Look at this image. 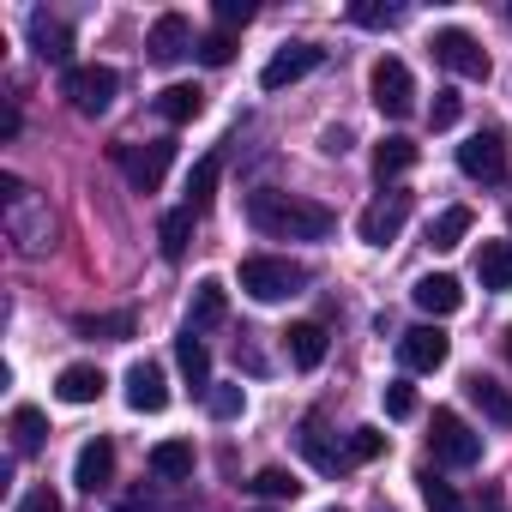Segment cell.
Returning a JSON list of instances; mask_svg holds the SVG:
<instances>
[{
  "label": "cell",
  "instance_id": "cell-1",
  "mask_svg": "<svg viewBox=\"0 0 512 512\" xmlns=\"http://www.w3.org/2000/svg\"><path fill=\"white\" fill-rule=\"evenodd\" d=\"M247 223L260 235H272V241H326L338 229V217L326 205L296 199V193H272V187L247 193Z\"/></svg>",
  "mask_w": 512,
  "mask_h": 512
},
{
  "label": "cell",
  "instance_id": "cell-2",
  "mask_svg": "<svg viewBox=\"0 0 512 512\" xmlns=\"http://www.w3.org/2000/svg\"><path fill=\"white\" fill-rule=\"evenodd\" d=\"M0 199H7V235L19 241L25 260H43L55 247V217H49V199H37L19 175H0Z\"/></svg>",
  "mask_w": 512,
  "mask_h": 512
},
{
  "label": "cell",
  "instance_id": "cell-3",
  "mask_svg": "<svg viewBox=\"0 0 512 512\" xmlns=\"http://www.w3.org/2000/svg\"><path fill=\"white\" fill-rule=\"evenodd\" d=\"M241 290L253 302H290L308 290V266L278 260V253H253V260H241Z\"/></svg>",
  "mask_w": 512,
  "mask_h": 512
},
{
  "label": "cell",
  "instance_id": "cell-4",
  "mask_svg": "<svg viewBox=\"0 0 512 512\" xmlns=\"http://www.w3.org/2000/svg\"><path fill=\"white\" fill-rule=\"evenodd\" d=\"M115 163H121V175H127L139 193H157V187H163V175H169V163H175V145H169V139L115 145Z\"/></svg>",
  "mask_w": 512,
  "mask_h": 512
},
{
  "label": "cell",
  "instance_id": "cell-5",
  "mask_svg": "<svg viewBox=\"0 0 512 512\" xmlns=\"http://www.w3.org/2000/svg\"><path fill=\"white\" fill-rule=\"evenodd\" d=\"M434 458L440 464H452V470H470L476 458H482V434L458 416V410H434Z\"/></svg>",
  "mask_w": 512,
  "mask_h": 512
},
{
  "label": "cell",
  "instance_id": "cell-6",
  "mask_svg": "<svg viewBox=\"0 0 512 512\" xmlns=\"http://www.w3.org/2000/svg\"><path fill=\"white\" fill-rule=\"evenodd\" d=\"M115 91H121L115 67H73V73H61V97H67L79 115H103V109L115 103Z\"/></svg>",
  "mask_w": 512,
  "mask_h": 512
},
{
  "label": "cell",
  "instance_id": "cell-7",
  "mask_svg": "<svg viewBox=\"0 0 512 512\" xmlns=\"http://www.w3.org/2000/svg\"><path fill=\"white\" fill-rule=\"evenodd\" d=\"M434 61H440L446 73H458V79H488V49H482L470 31H458V25L434 31Z\"/></svg>",
  "mask_w": 512,
  "mask_h": 512
},
{
  "label": "cell",
  "instance_id": "cell-8",
  "mask_svg": "<svg viewBox=\"0 0 512 512\" xmlns=\"http://www.w3.org/2000/svg\"><path fill=\"white\" fill-rule=\"evenodd\" d=\"M374 109L380 115H392V121H404L410 109H416V79H410V67L398 61V55H386L380 67H374Z\"/></svg>",
  "mask_w": 512,
  "mask_h": 512
},
{
  "label": "cell",
  "instance_id": "cell-9",
  "mask_svg": "<svg viewBox=\"0 0 512 512\" xmlns=\"http://www.w3.org/2000/svg\"><path fill=\"white\" fill-rule=\"evenodd\" d=\"M458 169L470 181H482V187H500L506 181V145H500V133H470L458 145Z\"/></svg>",
  "mask_w": 512,
  "mask_h": 512
},
{
  "label": "cell",
  "instance_id": "cell-10",
  "mask_svg": "<svg viewBox=\"0 0 512 512\" xmlns=\"http://www.w3.org/2000/svg\"><path fill=\"white\" fill-rule=\"evenodd\" d=\"M404 223H410V193H398V187H392L386 199H374V205L362 211V223H356V229H362V241H368V247H386V241H398V229H404Z\"/></svg>",
  "mask_w": 512,
  "mask_h": 512
},
{
  "label": "cell",
  "instance_id": "cell-11",
  "mask_svg": "<svg viewBox=\"0 0 512 512\" xmlns=\"http://www.w3.org/2000/svg\"><path fill=\"white\" fill-rule=\"evenodd\" d=\"M398 356H404V368H410V374H434V368H446L452 338H446L440 326H410V332L398 338Z\"/></svg>",
  "mask_w": 512,
  "mask_h": 512
},
{
  "label": "cell",
  "instance_id": "cell-12",
  "mask_svg": "<svg viewBox=\"0 0 512 512\" xmlns=\"http://www.w3.org/2000/svg\"><path fill=\"white\" fill-rule=\"evenodd\" d=\"M326 61V49H314V43H290V49H278L272 61H266V73H260V85L266 91H284V85H296V79H308L314 67Z\"/></svg>",
  "mask_w": 512,
  "mask_h": 512
},
{
  "label": "cell",
  "instance_id": "cell-13",
  "mask_svg": "<svg viewBox=\"0 0 512 512\" xmlns=\"http://www.w3.org/2000/svg\"><path fill=\"white\" fill-rule=\"evenodd\" d=\"M127 410H139V416L169 410V380H163L157 362H133L127 368Z\"/></svg>",
  "mask_w": 512,
  "mask_h": 512
},
{
  "label": "cell",
  "instance_id": "cell-14",
  "mask_svg": "<svg viewBox=\"0 0 512 512\" xmlns=\"http://www.w3.org/2000/svg\"><path fill=\"white\" fill-rule=\"evenodd\" d=\"M31 49H37L49 67L73 73V31H67L61 19H49V13H31Z\"/></svg>",
  "mask_w": 512,
  "mask_h": 512
},
{
  "label": "cell",
  "instance_id": "cell-15",
  "mask_svg": "<svg viewBox=\"0 0 512 512\" xmlns=\"http://www.w3.org/2000/svg\"><path fill=\"white\" fill-rule=\"evenodd\" d=\"M145 49H151V61H157V67H175V61H181V55L193 49V25H187L181 13H163V19L151 25Z\"/></svg>",
  "mask_w": 512,
  "mask_h": 512
},
{
  "label": "cell",
  "instance_id": "cell-16",
  "mask_svg": "<svg viewBox=\"0 0 512 512\" xmlns=\"http://www.w3.org/2000/svg\"><path fill=\"white\" fill-rule=\"evenodd\" d=\"M410 302H416L422 314L446 320V314H458V308H464V290H458V278H452V272H428V278H416Z\"/></svg>",
  "mask_w": 512,
  "mask_h": 512
},
{
  "label": "cell",
  "instance_id": "cell-17",
  "mask_svg": "<svg viewBox=\"0 0 512 512\" xmlns=\"http://www.w3.org/2000/svg\"><path fill=\"white\" fill-rule=\"evenodd\" d=\"M296 446H302V452H308V464H314V470H326V476H338L344 464H356V458H350V446H332V440H326L320 416H308V422H302Z\"/></svg>",
  "mask_w": 512,
  "mask_h": 512
},
{
  "label": "cell",
  "instance_id": "cell-18",
  "mask_svg": "<svg viewBox=\"0 0 512 512\" xmlns=\"http://www.w3.org/2000/svg\"><path fill=\"white\" fill-rule=\"evenodd\" d=\"M109 476H115V446L97 434V440H85V446H79V458H73V482H79L85 494H97Z\"/></svg>",
  "mask_w": 512,
  "mask_h": 512
},
{
  "label": "cell",
  "instance_id": "cell-19",
  "mask_svg": "<svg viewBox=\"0 0 512 512\" xmlns=\"http://www.w3.org/2000/svg\"><path fill=\"white\" fill-rule=\"evenodd\" d=\"M103 368L97 362H73V368H61V380H55V392H61V404H97L103 398Z\"/></svg>",
  "mask_w": 512,
  "mask_h": 512
},
{
  "label": "cell",
  "instance_id": "cell-20",
  "mask_svg": "<svg viewBox=\"0 0 512 512\" xmlns=\"http://www.w3.org/2000/svg\"><path fill=\"white\" fill-rule=\"evenodd\" d=\"M223 314H229V296H223V284H217V278H199V290H193V308H187V332H211V326H223Z\"/></svg>",
  "mask_w": 512,
  "mask_h": 512
},
{
  "label": "cell",
  "instance_id": "cell-21",
  "mask_svg": "<svg viewBox=\"0 0 512 512\" xmlns=\"http://www.w3.org/2000/svg\"><path fill=\"white\" fill-rule=\"evenodd\" d=\"M476 278H482V290H512V241H482L476 247Z\"/></svg>",
  "mask_w": 512,
  "mask_h": 512
},
{
  "label": "cell",
  "instance_id": "cell-22",
  "mask_svg": "<svg viewBox=\"0 0 512 512\" xmlns=\"http://www.w3.org/2000/svg\"><path fill=\"white\" fill-rule=\"evenodd\" d=\"M284 344H290V362H296L302 374L326 362V326H314V320H302V326H290V332H284Z\"/></svg>",
  "mask_w": 512,
  "mask_h": 512
},
{
  "label": "cell",
  "instance_id": "cell-23",
  "mask_svg": "<svg viewBox=\"0 0 512 512\" xmlns=\"http://www.w3.org/2000/svg\"><path fill=\"white\" fill-rule=\"evenodd\" d=\"M175 362H181V374H187L193 392H211V350L199 344V332H181L175 338Z\"/></svg>",
  "mask_w": 512,
  "mask_h": 512
},
{
  "label": "cell",
  "instance_id": "cell-24",
  "mask_svg": "<svg viewBox=\"0 0 512 512\" xmlns=\"http://www.w3.org/2000/svg\"><path fill=\"white\" fill-rule=\"evenodd\" d=\"M464 392H470V398L482 404V416H488V422L512 428V392H506L500 380H488V374H470V380H464Z\"/></svg>",
  "mask_w": 512,
  "mask_h": 512
},
{
  "label": "cell",
  "instance_id": "cell-25",
  "mask_svg": "<svg viewBox=\"0 0 512 512\" xmlns=\"http://www.w3.org/2000/svg\"><path fill=\"white\" fill-rule=\"evenodd\" d=\"M157 115L175 121V127H187V121L205 115V91H199V85H169V91L157 97Z\"/></svg>",
  "mask_w": 512,
  "mask_h": 512
},
{
  "label": "cell",
  "instance_id": "cell-26",
  "mask_svg": "<svg viewBox=\"0 0 512 512\" xmlns=\"http://www.w3.org/2000/svg\"><path fill=\"white\" fill-rule=\"evenodd\" d=\"M470 223H476V217H470V205H446V211L428 223V247H434V253H452V247L470 235Z\"/></svg>",
  "mask_w": 512,
  "mask_h": 512
},
{
  "label": "cell",
  "instance_id": "cell-27",
  "mask_svg": "<svg viewBox=\"0 0 512 512\" xmlns=\"http://www.w3.org/2000/svg\"><path fill=\"white\" fill-rule=\"evenodd\" d=\"M410 163H416V145H410L404 133H392V139H380V145H374V175H380V181L404 175Z\"/></svg>",
  "mask_w": 512,
  "mask_h": 512
},
{
  "label": "cell",
  "instance_id": "cell-28",
  "mask_svg": "<svg viewBox=\"0 0 512 512\" xmlns=\"http://www.w3.org/2000/svg\"><path fill=\"white\" fill-rule=\"evenodd\" d=\"M151 470H157L163 482L193 476V446H187V440H163V446H151Z\"/></svg>",
  "mask_w": 512,
  "mask_h": 512
},
{
  "label": "cell",
  "instance_id": "cell-29",
  "mask_svg": "<svg viewBox=\"0 0 512 512\" xmlns=\"http://www.w3.org/2000/svg\"><path fill=\"white\" fill-rule=\"evenodd\" d=\"M193 217H199V211H187V205H181V211H169V217L157 223V241H163V260H181V253H187V241H193Z\"/></svg>",
  "mask_w": 512,
  "mask_h": 512
},
{
  "label": "cell",
  "instance_id": "cell-30",
  "mask_svg": "<svg viewBox=\"0 0 512 512\" xmlns=\"http://www.w3.org/2000/svg\"><path fill=\"white\" fill-rule=\"evenodd\" d=\"M43 440H49V422H43V410L19 404V410H13V452H43Z\"/></svg>",
  "mask_w": 512,
  "mask_h": 512
},
{
  "label": "cell",
  "instance_id": "cell-31",
  "mask_svg": "<svg viewBox=\"0 0 512 512\" xmlns=\"http://www.w3.org/2000/svg\"><path fill=\"white\" fill-rule=\"evenodd\" d=\"M211 193H217V157H199L193 175H187V211H205Z\"/></svg>",
  "mask_w": 512,
  "mask_h": 512
},
{
  "label": "cell",
  "instance_id": "cell-32",
  "mask_svg": "<svg viewBox=\"0 0 512 512\" xmlns=\"http://www.w3.org/2000/svg\"><path fill=\"white\" fill-rule=\"evenodd\" d=\"M139 320L133 314H85L79 320V338H133Z\"/></svg>",
  "mask_w": 512,
  "mask_h": 512
},
{
  "label": "cell",
  "instance_id": "cell-33",
  "mask_svg": "<svg viewBox=\"0 0 512 512\" xmlns=\"http://www.w3.org/2000/svg\"><path fill=\"white\" fill-rule=\"evenodd\" d=\"M247 488L260 494V500H296V494H302V482H296L290 470H278V464H272V470H260V476L247 482Z\"/></svg>",
  "mask_w": 512,
  "mask_h": 512
},
{
  "label": "cell",
  "instance_id": "cell-34",
  "mask_svg": "<svg viewBox=\"0 0 512 512\" xmlns=\"http://www.w3.org/2000/svg\"><path fill=\"white\" fill-rule=\"evenodd\" d=\"M422 500H428V512H464L458 488H452V482H440L434 470H422Z\"/></svg>",
  "mask_w": 512,
  "mask_h": 512
},
{
  "label": "cell",
  "instance_id": "cell-35",
  "mask_svg": "<svg viewBox=\"0 0 512 512\" xmlns=\"http://www.w3.org/2000/svg\"><path fill=\"white\" fill-rule=\"evenodd\" d=\"M241 404H247V392H241V386H211V392H205V410H211L217 422H235V416H241Z\"/></svg>",
  "mask_w": 512,
  "mask_h": 512
},
{
  "label": "cell",
  "instance_id": "cell-36",
  "mask_svg": "<svg viewBox=\"0 0 512 512\" xmlns=\"http://www.w3.org/2000/svg\"><path fill=\"white\" fill-rule=\"evenodd\" d=\"M193 55H199L205 67H229V61H235V37H229V31H211V37H199Z\"/></svg>",
  "mask_w": 512,
  "mask_h": 512
},
{
  "label": "cell",
  "instance_id": "cell-37",
  "mask_svg": "<svg viewBox=\"0 0 512 512\" xmlns=\"http://www.w3.org/2000/svg\"><path fill=\"white\" fill-rule=\"evenodd\" d=\"M386 416H392V422H404V416H416V386H404V380H392V386H386Z\"/></svg>",
  "mask_w": 512,
  "mask_h": 512
},
{
  "label": "cell",
  "instance_id": "cell-38",
  "mask_svg": "<svg viewBox=\"0 0 512 512\" xmlns=\"http://www.w3.org/2000/svg\"><path fill=\"white\" fill-rule=\"evenodd\" d=\"M380 452H386V434H380V428H356V434H350V458H356V464H368V458H380Z\"/></svg>",
  "mask_w": 512,
  "mask_h": 512
},
{
  "label": "cell",
  "instance_id": "cell-39",
  "mask_svg": "<svg viewBox=\"0 0 512 512\" xmlns=\"http://www.w3.org/2000/svg\"><path fill=\"white\" fill-rule=\"evenodd\" d=\"M350 19H356V25L386 31V25H398V19H404V7H350Z\"/></svg>",
  "mask_w": 512,
  "mask_h": 512
},
{
  "label": "cell",
  "instance_id": "cell-40",
  "mask_svg": "<svg viewBox=\"0 0 512 512\" xmlns=\"http://www.w3.org/2000/svg\"><path fill=\"white\" fill-rule=\"evenodd\" d=\"M253 19V0H217V25L223 31H235V25H247Z\"/></svg>",
  "mask_w": 512,
  "mask_h": 512
},
{
  "label": "cell",
  "instance_id": "cell-41",
  "mask_svg": "<svg viewBox=\"0 0 512 512\" xmlns=\"http://www.w3.org/2000/svg\"><path fill=\"white\" fill-rule=\"evenodd\" d=\"M428 121H434V127H452V121H458V97H452V91H434V109H428Z\"/></svg>",
  "mask_w": 512,
  "mask_h": 512
},
{
  "label": "cell",
  "instance_id": "cell-42",
  "mask_svg": "<svg viewBox=\"0 0 512 512\" xmlns=\"http://www.w3.org/2000/svg\"><path fill=\"white\" fill-rule=\"evenodd\" d=\"M19 512H61V500H55V488L43 482V488H31V494L19 500Z\"/></svg>",
  "mask_w": 512,
  "mask_h": 512
},
{
  "label": "cell",
  "instance_id": "cell-43",
  "mask_svg": "<svg viewBox=\"0 0 512 512\" xmlns=\"http://www.w3.org/2000/svg\"><path fill=\"white\" fill-rule=\"evenodd\" d=\"M326 151H332V157H344V151H350V133H344V127H332V133H326Z\"/></svg>",
  "mask_w": 512,
  "mask_h": 512
},
{
  "label": "cell",
  "instance_id": "cell-44",
  "mask_svg": "<svg viewBox=\"0 0 512 512\" xmlns=\"http://www.w3.org/2000/svg\"><path fill=\"white\" fill-rule=\"evenodd\" d=\"M506 362H512V332H506Z\"/></svg>",
  "mask_w": 512,
  "mask_h": 512
},
{
  "label": "cell",
  "instance_id": "cell-45",
  "mask_svg": "<svg viewBox=\"0 0 512 512\" xmlns=\"http://www.w3.org/2000/svg\"><path fill=\"white\" fill-rule=\"evenodd\" d=\"M332 512H338V506H332Z\"/></svg>",
  "mask_w": 512,
  "mask_h": 512
}]
</instances>
